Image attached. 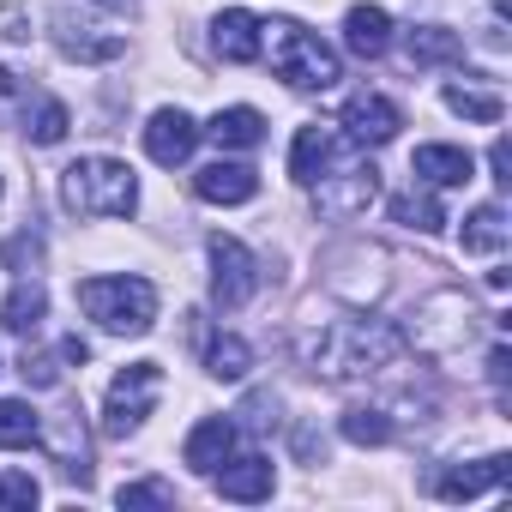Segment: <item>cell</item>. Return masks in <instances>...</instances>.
I'll use <instances>...</instances> for the list:
<instances>
[{
  "label": "cell",
  "instance_id": "cell-1",
  "mask_svg": "<svg viewBox=\"0 0 512 512\" xmlns=\"http://www.w3.org/2000/svg\"><path fill=\"white\" fill-rule=\"evenodd\" d=\"M404 356V338L386 326V320H326V326H308L302 332V362L308 374L332 380V386H356V380H374L386 368H398Z\"/></svg>",
  "mask_w": 512,
  "mask_h": 512
},
{
  "label": "cell",
  "instance_id": "cell-2",
  "mask_svg": "<svg viewBox=\"0 0 512 512\" xmlns=\"http://www.w3.org/2000/svg\"><path fill=\"white\" fill-rule=\"evenodd\" d=\"M61 205L73 217H133L139 211V175L121 157H79L61 169Z\"/></svg>",
  "mask_w": 512,
  "mask_h": 512
},
{
  "label": "cell",
  "instance_id": "cell-3",
  "mask_svg": "<svg viewBox=\"0 0 512 512\" xmlns=\"http://www.w3.org/2000/svg\"><path fill=\"white\" fill-rule=\"evenodd\" d=\"M266 43H272V73L296 91H332L344 79V61L326 37H314L308 25L296 19H272L266 25Z\"/></svg>",
  "mask_w": 512,
  "mask_h": 512
},
{
  "label": "cell",
  "instance_id": "cell-4",
  "mask_svg": "<svg viewBox=\"0 0 512 512\" xmlns=\"http://www.w3.org/2000/svg\"><path fill=\"white\" fill-rule=\"evenodd\" d=\"M79 308H85V320H97L103 332H121V338H145L157 326V290L145 278H85Z\"/></svg>",
  "mask_w": 512,
  "mask_h": 512
},
{
  "label": "cell",
  "instance_id": "cell-5",
  "mask_svg": "<svg viewBox=\"0 0 512 512\" xmlns=\"http://www.w3.org/2000/svg\"><path fill=\"white\" fill-rule=\"evenodd\" d=\"M163 398V368L157 362H127L115 380H109V398H103V434L127 440L145 428V416L157 410Z\"/></svg>",
  "mask_w": 512,
  "mask_h": 512
},
{
  "label": "cell",
  "instance_id": "cell-6",
  "mask_svg": "<svg viewBox=\"0 0 512 512\" xmlns=\"http://www.w3.org/2000/svg\"><path fill=\"white\" fill-rule=\"evenodd\" d=\"M205 253H211V302L223 314H235V308H247L260 296V260H253L235 235H211Z\"/></svg>",
  "mask_w": 512,
  "mask_h": 512
},
{
  "label": "cell",
  "instance_id": "cell-7",
  "mask_svg": "<svg viewBox=\"0 0 512 512\" xmlns=\"http://www.w3.org/2000/svg\"><path fill=\"white\" fill-rule=\"evenodd\" d=\"M374 199H380V169L374 163H344V169H326L314 181V205L326 217H362Z\"/></svg>",
  "mask_w": 512,
  "mask_h": 512
},
{
  "label": "cell",
  "instance_id": "cell-8",
  "mask_svg": "<svg viewBox=\"0 0 512 512\" xmlns=\"http://www.w3.org/2000/svg\"><path fill=\"white\" fill-rule=\"evenodd\" d=\"M37 440L49 446V458L61 464L67 482L91 488V446H85V422H79V410H55L49 422H37Z\"/></svg>",
  "mask_w": 512,
  "mask_h": 512
},
{
  "label": "cell",
  "instance_id": "cell-9",
  "mask_svg": "<svg viewBox=\"0 0 512 512\" xmlns=\"http://www.w3.org/2000/svg\"><path fill=\"white\" fill-rule=\"evenodd\" d=\"M211 49H217L229 67L260 61V55H266V19L247 13V7H223V13L211 19Z\"/></svg>",
  "mask_w": 512,
  "mask_h": 512
},
{
  "label": "cell",
  "instance_id": "cell-10",
  "mask_svg": "<svg viewBox=\"0 0 512 512\" xmlns=\"http://www.w3.org/2000/svg\"><path fill=\"white\" fill-rule=\"evenodd\" d=\"M338 127H344L356 145H386V139H398L404 115H398V103H392V97H380V91H356V97L344 103Z\"/></svg>",
  "mask_w": 512,
  "mask_h": 512
},
{
  "label": "cell",
  "instance_id": "cell-11",
  "mask_svg": "<svg viewBox=\"0 0 512 512\" xmlns=\"http://www.w3.org/2000/svg\"><path fill=\"white\" fill-rule=\"evenodd\" d=\"M145 151H151V163L181 169V163L199 151V121H193L187 109H157V115L145 121Z\"/></svg>",
  "mask_w": 512,
  "mask_h": 512
},
{
  "label": "cell",
  "instance_id": "cell-12",
  "mask_svg": "<svg viewBox=\"0 0 512 512\" xmlns=\"http://www.w3.org/2000/svg\"><path fill=\"white\" fill-rule=\"evenodd\" d=\"M211 482H217V494H223V500H241V506H253V500H272V488H278V470H272V458L247 452V458H223V464L211 470Z\"/></svg>",
  "mask_w": 512,
  "mask_h": 512
},
{
  "label": "cell",
  "instance_id": "cell-13",
  "mask_svg": "<svg viewBox=\"0 0 512 512\" xmlns=\"http://www.w3.org/2000/svg\"><path fill=\"white\" fill-rule=\"evenodd\" d=\"M55 49H61L67 61L103 67V61H121L127 37H121V31H97V25H79L73 13H55Z\"/></svg>",
  "mask_w": 512,
  "mask_h": 512
},
{
  "label": "cell",
  "instance_id": "cell-14",
  "mask_svg": "<svg viewBox=\"0 0 512 512\" xmlns=\"http://www.w3.org/2000/svg\"><path fill=\"white\" fill-rule=\"evenodd\" d=\"M506 476H512V458H506V452H488V458H476V464H446V470L434 476V494H440V500H476V494L500 488Z\"/></svg>",
  "mask_w": 512,
  "mask_h": 512
},
{
  "label": "cell",
  "instance_id": "cell-15",
  "mask_svg": "<svg viewBox=\"0 0 512 512\" xmlns=\"http://www.w3.org/2000/svg\"><path fill=\"white\" fill-rule=\"evenodd\" d=\"M235 422L229 416H205V422H193V434H187V446H181V458H187V470L193 476H211L223 458H235Z\"/></svg>",
  "mask_w": 512,
  "mask_h": 512
},
{
  "label": "cell",
  "instance_id": "cell-16",
  "mask_svg": "<svg viewBox=\"0 0 512 512\" xmlns=\"http://www.w3.org/2000/svg\"><path fill=\"white\" fill-rule=\"evenodd\" d=\"M193 193L205 199V205H247L253 193H260V175H253L247 163H205L199 175H193Z\"/></svg>",
  "mask_w": 512,
  "mask_h": 512
},
{
  "label": "cell",
  "instance_id": "cell-17",
  "mask_svg": "<svg viewBox=\"0 0 512 512\" xmlns=\"http://www.w3.org/2000/svg\"><path fill=\"white\" fill-rule=\"evenodd\" d=\"M410 175L428 181V187H464V181L476 175V157H470L464 145H416Z\"/></svg>",
  "mask_w": 512,
  "mask_h": 512
},
{
  "label": "cell",
  "instance_id": "cell-18",
  "mask_svg": "<svg viewBox=\"0 0 512 512\" xmlns=\"http://www.w3.org/2000/svg\"><path fill=\"white\" fill-rule=\"evenodd\" d=\"M344 49L356 55V61H380L386 49H392V19H386V7H350L344 13Z\"/></svg>",
  "mask_w": 512,
  "mask_h": 512
},
{
  "label": "cell",
  "instance_id": "cell-19",
  "mask_svg": "<svg viewBox=\"0 0 512 512\" xmlns=\"http://www.w3.org/2000/svg\"><path fill=\"white\" fill-rule=\"evenodd\" d=\"M199 133H211L223 151H253V145L266 139V115H260V109H247V103H235V109H217L211 127H199Z\"/></svg>",
  "mask_w": 512,
  "mask_h": 512
},
{
  "label": "cell",
  "instance_id": "cell-20",
  "mask_svg": "<svg viewBox=\"0 0 512 512\" xmlns=\"http://www.w3.org/2000/svg\"><path fill=\"white\" fill-rule=\"evenodd\" d=\"M43 314H49V290L37 278H19L7 290V302H0V326H7V332H37Z\"/></svg>",
  "mask_w": 512,
  "mask_h": 512
},
{
  "label": "cell",
  "instance_id": "cell-21",
  "mask_svg": "<svg viewBox=\"0 0 512 512\" xmlns=\"http://www.w3.org/2000/svg\"><path fill=\"white\" fill-rule=\"evenodd\" d=\"M404 55H410V67H446V61L464 55V37L446 31V25H416L404 37Z\"/></svg>",
  "mask_w": 512,
  "mask_h": 512
},
{
  "label": "cell",
  "instance_id": "cell-22",
  "mask_svg": "<svg viewBox=\"0 0 512 512\" xmlns=\"http://www.w3.org/2000/svg\"><path fill=\"white\" fill-rule=\"evenodd\" d=\"M506 241H512V223H506L500 205H476V211L464 217V229H458V247H464V253H500Z\"/></svg>",
  "mask_w": 512,
  "mask_h": 512
},
{
  "label": "cell",
  "instance_id": "cell-23",
  "mask_svg": "<svg viewBox=\"0 0 512 512\" xmlns=\"http://www.w3.org/2000/svg\"><path fill=\"white\" fill-rule=\"evenodd\" d=\"M326 169H332V133H326V127H302L296 145H290V175H296L302 187H314Z\"/></svg>",
  "mask_w": 512,
  "mask_h": 512
},
{
  "label": "cell",
  "instance_id": "cell-24",
  "mask_svg": "<svg viewBox=\"0 0 512 512\" xmlns=\"http://www.w3.org/2000/svg\"><path fill=\"white\" fill-rule=\"evenodd\" d=\"M67 127H73V115L61 97H25V139L31 145H61Z\"/></svg>",
  "mask_w": 512,
  "mask_h": 512
},
{
  "label": "cell",
  "instance_id": "cell-25",
  "mask_svg": "<svg viewBox=\"0 0 512 512\" xmlns=\"http://www.w3.org/2000/svg\"><path fill=\"white\" fill-rule=\"evenodd\" d=\"M247 368H253V344H247V338L217 332V338L205 344V374H211V380H247Z\"/></svg>",
  "mask_w": 512,
  "mask_h": 512
},
{
  "label": "cell",
  "instance_id": "cell-26",
  "mask_svg": "<svg viewBox=\"0 0 512 512\" xmlns=\"http://www.w3.org/2000/svg\"><path fill=\"white\" fill-rule=\"evenodd\" d=\"M392 223H404V229H416V235H440L446 229V211H440V199L434 193H392Z\"/></svg>",
  "mask_w": 512,
  "mask_h": 512
},
{
  "label": "cell",
  "instance_id": "cell-27",
  "mask_svg": "<svg viewBox=\"0 0 512 512\" xmlns=\"http://www.w3.org/2000/svg\"><path fill=\"white\" fill-rule=\"evenodd\" d=\"M446 109L464 115V121H482V127H494L506 115V103L494 91H482V85H446Z\"/></svg>",
  "mask_w": 512,
  "mask_h": 512
},
{
  "label": "cell",
  "instance_id": "cell-28",
  "mask_svg": "<svg viewBox=\"0 0 512 512\" xmlns=\"http://www.w3.org/2000/svg\"><path fill=\"white\" fill-rule=\"evenodd\" d=\"M344 440L350 446H386L392 440V416L380 410V404H356V410H344Z\"/></svg>",
  "mask_w": 512,
  "mask_h": 512
},
{
  "label": "cell",
  "instance_id": "cell-29",
  "mask_svg": "<svg viewBox=\"0 0 512 512\" xmlns=\"http://www.w3.org/2000/svg\"><path fill=\"white\" fill-rule=\"evenodd\" d=\"M37 410L25 398H0V452H13V446H31L37 440Z\"/></svg>",
  "mask_w": 512,
  "mask_h": 512
},
{
  "label": "cell",
  "instance_id": "cell-30",
  "mask_svg": "<svg viewBox=\"0 0 512 512\" xmlns=\"http://www.w3.org/2000/svg\"><path fill=\"white\" fill-rule=\"evenodd\" d=\"M43 506V482L31 470H0V512H31Z\"/></svg>",
  "mask_w": 512,
  "mask_h": 512
},
{
  "label": "cell",
  "instance_id": "cell-31",
  "mask_svg": "<svg viewBox=\"0 0 512 512\" xmlns=\"http://www.w3.org/2000/svg\"><path fill=\"white\" fill-rule=\"evenodd\" d=\"M19 374H25V386L49 392V386H61V356H49V350H25V356H19Z\"/></svg>",
  "mask_w": 512,
  "mask_h": 512
},
{
  "label": "cell",
  "instance_id": "cell-32",
  "mask_svg": "<svg viewBox=\"0 0 512 512\" xmlns=\"http://www.w3.org/2000/svg\"><path fill=\"white\" fill-rule=\"evenodd\" d=\"M115 506H121V512H139V506H175V494H169V482H121Z\"/></svg>",
  "mask_w": 512,
  "mask_h": 512
},
{
  "label": "cell",
  "instance_id": "cell-33",
  "mask_svg": "<svg viewBox=\"0 0 512 512\" xmlns=\"http://www.w3.org/2000/svg\"><path fill=\"white\" fill-rule=\"evenodd\" d=\"M488 380H494V392H506V380H512V350L506 344L488 350Z\"/></svg>",
  "mask_w": 512,
  "mask_h": 512
},
{
  "label": "cell",
  "instance_id": "cell-34",
  "mask_svg": "<svg viewBox=\"0 0 512 512\" xmlns=\"http://www.w3.org/2000/svg\"><path fill=\"white\" fill-rule=\"evenodd\" d=\"M488 169H494V181H500V187H512V151H506V139H494V151H488Z\"/></svg>",
  "mask_w": 512,
  "mask_h": 512
},
{
  "label": "cell",
  "instance_id": "cell-35",
  "mask_svg": "<svg viewBox=\"0 0 512 512\" xmlns=\"http://www.w3.org/2000/svg\"><path fill=\"white\" fill-rule=\"evenodd\" d=\"M97 7H109V13H127V19H133V13H139V0H97Z\"/></svg>",
  "mask_w": 512,
  "mask_h": 512
}]
</instances>
